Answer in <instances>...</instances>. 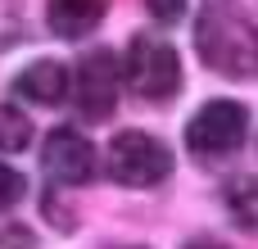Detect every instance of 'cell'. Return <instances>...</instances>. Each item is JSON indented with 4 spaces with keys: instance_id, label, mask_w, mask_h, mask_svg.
I'll use <instances>...</instances> for the list:
<instances>
[{
    "instance_id": "cell-1",
    "label": "cell",
    "mask_w": 258,
    "mask_h": 249,
    "mask_svg": "<svg viewBox=\"0 0 258 249\" xmlns=\"http://www.w3.org/2000/svg\"><path fill=\"white\" fill-rule=\"evenodd\" d=\"M200 59L222 77H258V27L227 0H209L195 23Z\"/></svg>"
},
{
    "instance_id": "cell-2",
    "label": "cell",
    "mask_w": 258,
    "mask_h": 249,
    "mask_svg": "<svg viewBox=\"0 0 258 249\" xmlns=\"http://www.w3.org/2000/svg\"><path fill=\"white\" fill-rule=\"evenodd\" d=\"M122 77H127V86H132L141 100L163 104V100H172V95L181 91V59H177V50H172L163 36L141 32V36H132V45H127Z\"/></svg>"
},
{
    "instance_id": "cell-3",
    "label": "cell",
    "mask_w": 258,
    "mask_h": 249,
    "mask_svg": "<svg viewBox=\"0 0 258 249\" xmlns=\"http://www.w3.org/2000/svg\"><path fill=\"white\" fill-rule=\"evenodd\" d=\"M245 136H249V109L240 100H209L186 122V150L204 163L236 154L245 145Z\"/></svg>"
},
{
    "instance_id": "cell-4",
    "label": "cell",
    "mask_w": 258,
    "mask_h": 249,
    "mask_svg": "<svg viewBox=\"0 0 258 249\" xmlns=\"http://www.w3.org/2000/svg\"><path fill=\"white\" fill-rule=\"evenodd\" d=\"M109 177L122 186H159L172 172V154L150 132H118L109 141Z\"/></svg>"
},
{
    "instance_id": "cell-5",
    "label": "cell",
    "mask_w": 258,
    "mask_h": 249,
    "mask_svg": "<svg viewBox=\"0 0 258 249\" xmlns=\"http://www.w3.org/2000/svg\"><path fill=\"white\" fill-rule=\"evenodd\" d=\"M118 86H122V68L113 50H86L77 73H73V100L82 118H109L118 104Z\"/></svg>"
},
{
    "instance_id": "cell-6",
    "label": "cell",
    "mask_w": 258,
    "mask_h": 249,
    "mask_svg": "<svg viewBox=\"0 0 258 249\" xmlns=\"http://www.w3.org/2000/svg\"><path fill=\"white\" fill-rule=\"evenodd\" d=\"M41 168H45V177H50L54 186H86V181L95 177V145H91L82 132L59 127V132H50L45 145H41Z\"/></svg>"
},
{
    "instance_id": "cell-7",
    "label": "cell",
    "mask_w": 258,
    "mask_h": 249,
    "mask_svg": "<svg viewBox=\"0 0 258 249\" xmlns=\"http://www.w3.org/2000/svg\"><path fill=\"white\" fill-rule=\"evenodd\" d=\"M14 91H18L23 100H32V104H59V100L73 91V77H68L63 64L36 59V64H27V68L14 77Z\"/></svg>"
},
{
    "instance_id": "cell-8",
    "label": "cell",
    "mask_w": 258,
    "mask_h": 249,
    "mask_svg": "<svg viewBox=\"0 0 258 249\" xmlns=\"http://www.w3.org/2000/svg\"><path fill=\"white\" fill-rule=\"evenodd\" d=\"M104 9H109V0H50L45 5V18H50V32L54 36L77 41V36H86V32L100 27Z\"/></svg>"
},
{
    "instance_id": "cell-9",
    "label": "cell",
    "mask_w": 258,
    "mask_h": 249,
    "mask_svg": "<svg viewBox=\"0 0 258 249\" xmlns=\"http://www.w3.org/2000/svg\"><path fill=\"white\" fill-rule=\"evenodd\" d=\"M222 204L240 231L258 236V177H231L222 186Z\"/></svg>"
},
{
    "instance_id": "cell-10",
    "label": "cell",
    "mask_w": 258,
    "mask_h": 249,
    "mask_svg": "<svg viewBox=\"0 0 258 249\" xmlns=\"http://www.w3.org/2000/svg\"><path fill=\"white\" fill-rule=\"evenodd\" d=\"M27 141H32V122H27V113H18L14 104H0V150H27Z\"/></svg>"
},
{
    "instance_id": "cell-11",
    "label": "cell",
    "mask_w": 258,
    "mask_h": 249,
    "mask_svg": "<svg viewBox=\"0 0 258 249\" xmlns=\"http://www.w3.org/2000/svg\"><path fill=\"white\" fill-rule=\"evenodd\" d=\"M23 195H27V177H23V172H14L9 163H0V213H5V209H14Z\"/></svg>"
},
{
    "instance_id": "cell-12",
    "label": "cell",
    "mask_w": 258,
    "mask_h": 249,
    "mask_svg": "<svg viewBox=\"0 0 258 249\" xmlns=\"http://www.w3.org/2000/svg\"><path fill=\"white\" fill-rule=\"evenodd\" d=\"M145 9L159 18V23H177L186 14V0H145Z\"/></svg>"
},
{
    "instance_id": "cell-13",
    "label": "cell",
    "mask_w": 258,
    "mask_h": 249,
    "mask_svg": "<svg viewBox=\"0 0 258 249\" xmlns=\"http://www.w3.org/2000/svg\"><path fill=\"white\" fill-rule=\"evenodd\" d=\"M186 249H227V245H218V240H190Z\"/></svg>"
}]
</instances>
